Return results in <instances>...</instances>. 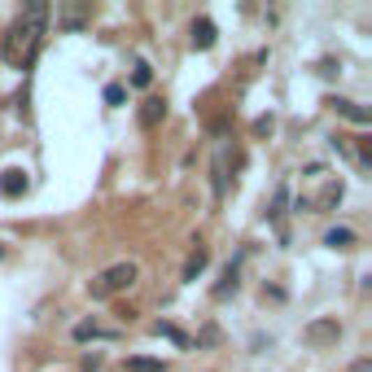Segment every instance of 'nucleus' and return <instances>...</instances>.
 I'll use <instances>...</instances> for the list:
<instances>
[{
	"label": "nucleus",
	"mask_w": 372,
	"mask_h": 372,
	"mask_svg": "<svg viewBox=\"0 0 372 372\" xmlns=\"http://www.w3.org/2000/svg\"><path fill=\"white\" fill-rule=\"evenodd\" d=\"M44 27H48V5H44V0H31L18 18L9 22L5 40H0V57H5V66L27 70L31 61H36L40 40H44Z\"/></svg>",
	"instance_id": "nucleus-1"
},
{
	"label": "nucleus",
	"mask_w": 372,
	"mask_h": 372,
	"mask_svg": "<svg viewBox=\"0 0 372 372\" xmlns=\"http://www.w3.org/2000/svg\"><path fill=\"white\" fill-rule=\"evenodd\" d=\"M136 276H140V267L132 263V258H123V263H110L105 271H96V276L88 281V294H92L96 302H110V298L127 294V289L136 285Z\"/></svg>",
	"instance_id": "nucleus-2"
},
{
	"label": "nucleus",
	"mask_w": 372,
	"mask_h": 372,
	"mask_svg": "<svg viewBox=\"0 0 372 372\" xmlns=\"http://www.w3.org/2000/svg\"><path fill=\"white\" fill-rule=\"evenodd\" d=\"M306 342L311 346H329V342H337V337H342V325H337V320H315V325H306Z\"/></svg>",
	"instance_id": "nucleus-3"
},
{
	"label": "nucleus",
	"mask_w": 372,
	"mask_h": 372,
	"mask_svg": "<svg viewBox=\"0 0 372 372\" xmlns=\"http://www.w3.org/2000/svg\"><path fill=\"white\" fill-rule=\"evenodd\" d=\"M163 119H167V101H163V96H149V101L140 105V127H144V132H154Z\"/></svg>",
	"instance_id": "nucleus-4"
},
{
	"label": "nucleus",
	"mask_w": 372,
	"mask_h": 372,
	"mask_svg": "<svg viewBox=\"0 0 372 372\" xmlns=\"http://www.w3.org/2000/svg\"><path fill=\"white\" fill-rule=\"evenodd\" d=\"M27 188H31V180H27V171H18V167H9L5 175H0V193H5V198H22Z\"/></svg>",
	"instance_id": "nucleus-5"
},
{
	"label": "nucleus",
	"mask_w": 372,
	"mask_h": 372,
	"mask_svg": "<svg viewBox=\"0 0 372 372\" xmlns=\"http://www.w3.org/2000/svg\"><path fill=\"white\" fill-rule=\"evenodd\" d=\"M215 40H219V31H215V22H210V18L193 22V48H210Z\"/></svg>",
	"instance_id": "nucleus-6"
},
{
	"label": "nucleus",
	"mask_w": 372,
	"mask_h": 372,
	"mask_svg": "<svg viewBox=\"0 0 372 372\" xmlns=\"http://www.w3.org/2000/svg\"><path fill=\"white\" fill-rule=\"evenodd\" d=\"M88 5H66V9H61V18H57V27H66V31H79V27H84L88 22Z\"/></svg>",
	"instance_id": "nucleus-7"
},
{
	"label": "nucleus",
	"mask_w": 372,
	"mask_h": 372,
	"mask_svg": "<svg viewBox=\"0 0 372 372\" xmlns=\"http://www.w3.org/2000/svg\"><path fill=\"white\" fill-rule=\"evenodd\" d=\"M329 105L337 110V114H346L350 123H359V127H364V123L372 119V114H368V110H364V105H355V101H342V96H333V101H329Z\"/></svg>",
	"instance_id": "nucleus-8"
},
{
	"label": "nucleus",
	"mask_w": 372,
	"mask_h": 372,
	"mask_svg": "<svg viewBox=\"0 0 372 372\" xmlns=\"http://www.w3.org/2000/svg\"><path fill=\"white\" fill-rule=\"evenodd\" d=\"M206 263H210V250H206V246H198V250L188 254V263H184V281H198Z\"/></svg>",
	"instance_id": "nucleus-9"
},
{
	"label": "nucleus",
	"mask_w": 372,
	"mask_h": 372,
	"mask_svg": "<svg viewBox=\"0 0 372 372\" xmlns=\"http://www.w3.org/2000/svg\"><path fill=\"white\" fill-rule=\"evenodd\" d=\"M154 333H158V337H167V342H175L180 350H188V346H193V342H188V333H184V329H175V325H167V320H158Z\"/></svg>",
	"instance_id": "nucleus-10"
},
{
	"label": "nucleus",
	"mask_w": 372,
	"mask_h": 372,
	"mask_svg": "<svg viewBox=\"0 0 372 372\" xmlns=\"http://www.w3.org/2000/svg\"><path fill=\"white\" fill-rule=\"evenodd\" d=\"M325 246H329V250H350V246H355V232H350V228H329V232H325Z\"/></svg>",
	"instance_id": "nucleus-11"
},
{
	"label": "nucleus",
	"mask_w": 372,
	"mask_h": 372,
	"mask_svg": "<svg viewBox=\"0 0 372 372\" xmlns=\"http://www.w3.org/2000/svg\"><path fill=\"white\" fill-rule=\"evenodd\" d=\"M127 372H167V364L149 359V355H132V359H127Z\"/></svg>",
	"instance_id": "nucleus-12"
},
{
	"label": "nucleus",
	"mask_w": 372,
	"mask_h": 372,
	"mask_svg": "<svg viewBox=\"0 0 372 372\" xmlns=\"http://www.w3.org/2000/svg\"><path fill=\"white\" fill-rule=\"evenodd\" d=\"M96 337H114V333L101 325H75V342H96Z\"/></svg>",
	"instance_id": "nucleus-13"
},
{
	"label": "nucleus",
	"mask_w": 372,
	"mask_h": 372,
	"mask_svg": "<svg viewBox=\"0 0 372 372\" xmlns=\"http://www.w3.org/2000/svg\"><path fill=\"white\" fill-rule=\"evenodd\" d=\"M232 289H237V267H223V276H219V285L210 289V294H215V298H228Z\"/></svg>",
	"instance_id": "nucleus-14"
},
{
	"label": "nucleus",
	"mask_w": 372,
	"mask_h": 372,
	"mask_svg": "<svg viewBox=\"0 0 372 372\" xmlns=\"http://www.w3.org/2000/svg\"><path fill=\"white\" fill-rule=\"evenodd\" d=\"M154 84V66H149V61H136V66H132V88H149Z\"/></svg>",
	"instance_id": "nucleus-15"
},
{
	"label": "nucleus",
	"mask_w": 372,
	"mask_h": 372,
	"mask_svg": "<svg viewBox=\"0 0 372 372\" xmlns=\"http://www.w3.org/2000/svg\"><path fill=\"white\" fill-rule=\"evenodd\" d=\"M127 101V88L123 84H105V105H123Z\"/></svg>",
	"instance_id": "nucleus-16"
},
{
	"label": "nucleus",
	"mask_w": 372,
	"mask_h": 372,
	"mask_svg": "<svg viewBox=\"0 0 372 372\" xmlns=\"http://www.w3.org/2000/svg\"><path fill=\"white\" fill-rule=\"evenodd\" d=\"M346 372H372V359H355V364H350Z\"/></svg>",
	"instance_id": "nucleus-17"
},
{
	"label": "nucleus",
	"mask_w": 372,
	"mask_h": 372,
	"mask_svg": "<svg viewBox=\"0 0 372 372\" xmlns=\"http://www.w3.org/2000/svg\"><path fill=\"white\" fill-rule=\"evenodd\" d=\"M0 254H5V250H0Z\"/></svg>",
	"instance_id": "nucleus-18"
}]
</instances>
